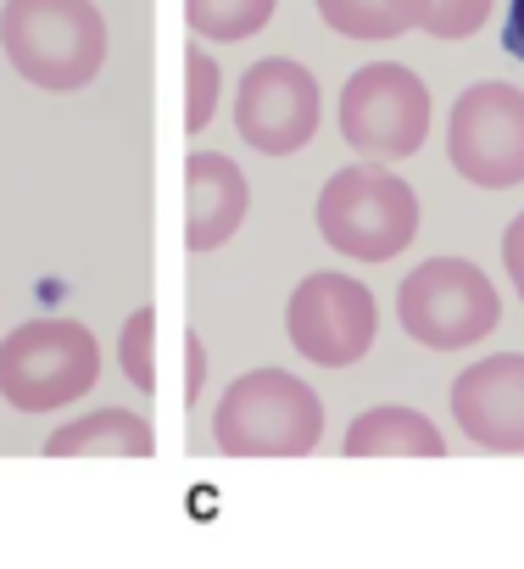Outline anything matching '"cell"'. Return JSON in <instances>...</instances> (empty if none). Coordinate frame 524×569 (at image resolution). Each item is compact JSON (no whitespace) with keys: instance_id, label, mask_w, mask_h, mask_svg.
Wrapping results in <instances>:
<instances>
[{"instance_id":"cell-1","label":"cell","mask_w":524,"mask_h":569,"mask_svg":"<svg viewBox=\"0 0 524 569\" xmlns=\"http://www.w3.org/2000/svg\"><path fill=\"white\" fill-rule=\"evenodd\" d=\"M0 51L34 90L73 96L107 68V18L95 0H7Z\"/></svg>"},{"instance_id":"cell-5","label":"cell","mask_w":524,"mask_h":569,"mask_svg":"<svg viewBox=\"0 0 524 569\" xmlns=\"http://www.w3.org/2000/svg\"><path fill=\"white\" fill-rule=\"evenodd\" d=\"M396 319H402L407 341H419L430 352H457V347H480L502 325V302L480 262L424 257L396 284Z\"/></svg>"},{"instance_id":"cell-19","label":"cell","mask_w":524,"mask_h":569,"mask_svg":"<svg viewBox=\"0 0 524 569\" xmlns=\"http://www.w3.org/2000/svg\"><path fill=\"white\" fill-rule=\"evenodd\" d=\"M502 262H507V279L524 302V212H513V223L502 229Z\"/></svg>"},{"instance_id":"cell-21","label":"cell","mask_w":524,"mask_h":569,"mask_svg":"<svg viewBox=\"0 0 524 569\" xmlns=\"http://www.w3.org/2000/svg\"><path fill=\"white\" fill-rule=\"evenodd\" d=\"M184 358H190V380H184V402H195V391H201V380H206V352H201V341H195V336H184Z\"/></svg>"},{"instance_id":"cell-17","label":"cell","mask_w":524,"mask_h":569,"mask_svg":"<svg viewBox=\"0 0 524 569\" xmlns=\"http://www.w3.org/2000/svg\"><path fill=\"white\" fill-rule=\"evenodd\" d=\"M118 358H123V375L140 397L157 391V308H134L123 319V341H118Z\"/></svg>"},{"instance_id":"cell-16","label":"cell","mask_w":524,"mask_h":569,"mask_svg":"<svg viewBox=\"0 0 524 569\" xmlns=\"http://www.w3.org/2000/svg\"><path fill=\"white\" fill-rule=\"evenodd\" d=\"M218 96H223V73H218L212 51H206L201 40L184 46V129H190V134H201V129L212 123Z\"/></svg>"},{"instance_id":"cell-13","label":"cell","mask_w":524,"mask_h":569,"mask_svg":"<svg viewBox=\"0 0 524 569\" xmlns=\"http://www.w3.org/2000/svg\"><path fill=\"white\" fill-rule=\"evenodd\" d=\"M157 430L134 408H95L46 441V458H151Z\"/></svg>"},{"instance_id":"cell-11","label":"cell","mask_w":524,"mask_h":569,"mask_svg":"<svg viewBox=\"0 0 524 569\" xmlns=\"http://www.w3.org/2000/svg\"><path fill=\"white\" fill-rule=\"evenodd\" d=\"M184 190H190V223H184V246L218 251L234 240V229L251 212V184L245 173L223 157V151H190L184 157Z\"/></svg>"},{"instance_id":"cell-10","label":"cell","mask_w":524,"mask_h":569,"mask_svg":"<svg viewBox=\"0 0 524 569\" xmlns=\"http://www.w3.org/2000/svg\"><path fill=\"white\" fill-rule=\"evenodd\" d=\"M452 419L485 452H524V352H491L452 380Z\"/></svg>"},{"instance_id":"cell-14","label":"cell","mask_w":524,"mask_h":569,"mask_svg":"<svg viewBox=\"0 0 524 569\" xmlns=\"http://www.w3.org/2000/svg\"><path fill=\"white\" fill-rule=\"evenodd\" d=\"M313 7L346 40H402L430 18V0H313Z\"/></svg>"},{"instance_id":"cell-6","label":"cell","mask_w":524,"mask_h":569,"mask_svg":"<svg viewBox=\"0 0 524 569\" xmlns=\"http://www.w3.org/2000/svg\"><path fill=\"white\" fill-rule=\"evenodd\" d=\"M430 134V84L402 62H369L341 90V140L363 162H402Z\"/></svg>"},{"instance_id":"cell-12","label":"cell","mask_w":524,"mask_h":569,"mask_svg":"<svg viewBox=\"0 0 524 569\" xmlns=\"http://www.w3.org/2000/svg\"><path fill=\"white\" fill-rule=\"evenodd\" d=\"M346 458H441L446 452V436L435 430L430 413L419 408H369L346 425V441H341Z\"/></svg>"},{"instance_id":"cell-15","label":"cell","mask_w":524,"mask_h":569,"mask_svg":"<svg viewBox=\"0 0 524 569\" xmlns=\"http://www.w3.org/2000/svg\"><path fill=\"white\" fill-rule=\"evenodd\" d=\"M280 12V0H184V23L195 40H251L269 29V18Z\"/></svg>"},{"instance_id":"cell-4","label":"cell","mask_w":524,"mask_h":569,"mask_svg":"<svg viewBox=\"0 0 524 569\" xmlns=\"http://www.w3.org/2000/svg\"><path fill=\"white\" fill-rule=\"evenodd\" d=\"M101 380V341L79 319H29L0 341V397L18 413H51L90 397Z\"/></svg>"},{"instance_id":"cell-2","label":"cell","mask_w":524,"mask_h":569,"mask_svg":"<svg viewBox=\"0 0 524 569\" xmlns=\"http://www.w3.org/2000/svg\"><path fill=\"white\" fill-rule=\"evenodd\" d=\"M324 436L319 391L291 369H245L212 408L223 458H308Z\"/></svg>"},{"instance_id":"cell-9","label":"cell","mask_w":524,"mask_h":569,"mask_svg":"<svg viewBox=\"0 0 524 569\" xmlns=\"http://www.w3.org/2000/svg\"><path fill=\"white\" fill-rule=\"evenodd\" d=\"M324 118V90L313 79V68H302L296 57H262L240 73L234 90V129L251 151L262 157H296Z\"/></svg>"},{"instance_id":"cell-18","label":"cell","mask_w":524,"mask_h":569,"mask_svg":"<svg viewBox=\"0 0 524 569\" xmlns=\"http://www.w3.org/2000/svg\"><path fill=\"white\" fill-rule=\"evenodd\" d=\"M496 0H430V18H424V34L430 40H468L485 29Z\"/></svg>"},{"instance_id":"cell-7","label":"cell","mask_w":524,"mask_h":569,"mask_svg":"<svg viewBox=\"0 0 524 569\" xmlns=\"http://www.w3.org/2000/svg\"><path fill=\"white\" fill-rule=\"evenodd\" d=\"M446 162L480 190L524 184V90L502 79L468 84L446 118Z\"/></svg>"},{"instance_id":"cell-8","label":"cell","mask_w":524,"mask_h":569,"mask_svg":"<svg viewBox=\"0 0 524 569\" xmlns=\"http://www.w3.org/2000/svg\"><path fill=\"white\" fill-rule=\"evenodd\" d=\"M285 330H291V347L319 363V369H352L374 336H380V302L363 279L352 273H335V268H319L308 273L291 302H285Z\"/></svg>"},{"instance_id":"cell-20","label":"cell","mask_w":524,"mask_h":569,"mask_svg":"<svg viewBox=\"0 0 524 569\" xmlns=\"http://www.w3.org/2000/svg\"><path fill=\"white\" fill-rule=\"evenodd\" d=\"M502 51L513 62H524V0H507V18H502Z\"/></svg>"},{"instance_id":"cell-3","label":"cell","mask_w":524,"mask_h":569,"mask_svg":"<svg viewBox=\"0 0 524 569\" xmlns=\"http://www.w3.org/2000/svg\"><path fill=\"white\" fill-rule=\"evenodd\" d=\"M319 234L357 262H391L419 234V196L380 162L335 168L319 190Z\"/></svg>"}]
</instances>
